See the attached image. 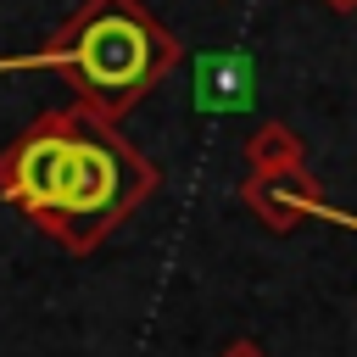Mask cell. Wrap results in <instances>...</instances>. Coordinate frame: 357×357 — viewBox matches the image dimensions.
I'll return each instance as SVG.
<instances>
[{"instance_id": "obj_1", "label": "cell", "mask_w": 357, "mask_h": 357, "mask_svg": "<svg viewBox=\"0 0 357 357\" xmlns=\"http://www.w3.org/2000/svg\"><path fill=\"white\" fill-rule=\"evenodd\" d=\"M173 56H178L173 39L134 0H89L61 45L33 50V56H6L0 73H11V67H73L89 95L128 100L151 78H162L173 67Z\"/></svg>"}, {"instance_id": "obj_2", "label": "cell", "mask_w": 357, "mask_h": 357, "mask_svg": "<svg viewBox=\"0 0 357 357\" xmlns=\"http://www.w3.org/2000/svg\"><path fill=\"white\" fill-rule=\"evenodd\" d=\"M112 201H117V156H112L106 145H95V139H67L61 167H56L50 212H39V218L67 212V218L95 223L100 212H112Z\"/></svg>"}, {"instance_id": "obj_3", "label": "cell", "mask_w": 357, "mask_h": 357, "mask_svg": "<svg viewBox=\"0 0 357 357\" xmlns=\"http://www.w3.org/2000/svg\"><path fill=\"white\" fill-rule=\"evenodd\" d=\"M67 139H73V134L45 128V134H33V139H22V145L11 151V162H6V195H11L22 212H50V195H56V167H61Z\"/></svg>"}, {"instance_id": "obj_4", "label": "cell", "mask_w": 357, "mask_h": 357, "mask_svg": "<svg viewBox=\"0 0 357 357\" xmlns=\"http://www.w3.org/2000/svg\"><path fill=\"white\" fill-rule=\"evenodd\" d=\"M190 89H195L201 112H245L257 100V67L245 50H206V56H195Z\"/></svg>"}, {"instance_id": "obj_5", "label": "cell", "mask_w": 357, "mask_h": 357, "mask_svg": "<svg viewBox=\"0 0 357 357\" xmlns=\"http://www.w3.org/2000/svg\"><path fill=\"white\" fill-rule=\"evenodd\" d=\"M245 201H251L273 229H296L301 212L318 206V190H312V178H307L301 167H279V173H257L251 190H245Z\"/></svg>"}, {"instance_id": "obj_6", "label": "cell", "mask_w": 357, "mask_h": 357, "mask_svg": "<svg viewBox=\"0 0 357 357\" xmlns=\"http://www.w3.org/2000/svg\"><path fill=\"white\" fill-rule=\"evenodd\" d=\"M245 162H251V173L301 167V139L284 123H268V128H257V139H245Z\"/></svg>"}, {"instance_id": "obj_7", "label": "cell", "mask_w": 357, "mask_h": 357, "mask_svg": "<svg viewBox=\"0 0 357 357\" xmlns=\"http://www.w3.org/2000/svg\"><path fill=\"white\" fill-rule=\"evenodd\" d=\"M223 357H268V351H262V346H251V340H240V346H229Z\"/></svg>"}, {"instance_id": "obj_8", "label": "cell", "mask_w": 357, "mask_h": 357, "mask_svg": "<svg viewBox=\"0 0 357 357\" xmlns=\"http://www.w3.org/2000/svg\"><path fill=\"white\" fill-rule=\"evenodd\" d=\"M329 11H357V0H324Z\"/></svg>"}]
</instances>
